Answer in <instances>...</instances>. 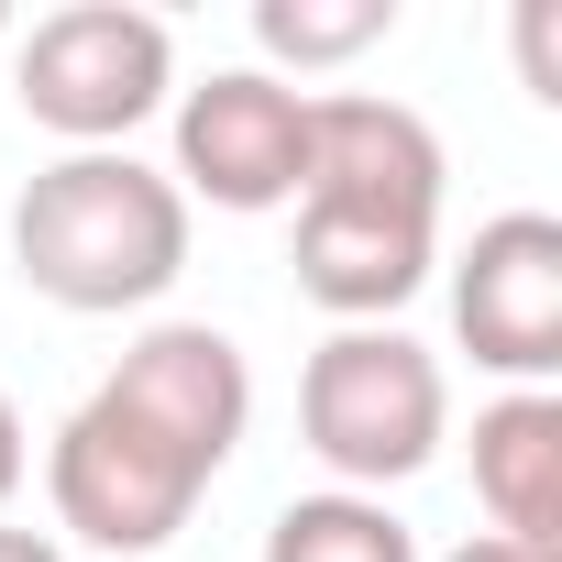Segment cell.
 <instances>
[{
    "label": "cell",
    "mask_w": 562,
    "mask_h": 562,
    "mask_svg": "<svg viewBox=\"0 0 562 562\" xmlns=\"http://www.w3.org/2000/svg\"><path fill=\"white\" fill-rule=\"evenodd\" d=\"M12 265H23L34 299H56L78 321L155 310L188 276V199L133 144L122 155H56L12 199Z\"/></svg>",
    "instance_id": "1"
},
{
    "label": "cell",
    "mask_w": 562,
    "mask_h": 562,
    "mask_svg": "<svg viewBox=\"0 0 562 562\" xmlns=\"http://www.w3.org/2000/svg\"><path fill=\"white\" fill-rule=\"evenodd\" d=\"M452 430V386H441V353L408 342L397 321H364V331H331L299 375V441L331 463V485L353 496H386L408 485Z\"/></svg>",
    "instance_id": "2"
},
{
    "label": "cell",
    "mask_w": 562,
    "mask_h": 562,
    "mask_svg": "<svg viewBox=\"0 0 562 562\" xmlns=\"http://www.w3.org/2000/svg\"><path fill=\"white\" fill-rule=\"evenodd\" d=\"M12 100L67 155H122L133 122H155L177 100V34L155 12H133V0H67V12H45L23 34Z\"/></svg>",
    "instance_id": "3"
},
{
    "label": "cell",
    "mask_w": 562,
    "mask_h": 562,
    "mask_svg": "<svg viewBox=\"0 0 562 562\" xmlns=\"http://www.w3.org/2000/svg\"><path fill=\"white\" fill-rule=\"evenodd\" d=\"M45 496H56V529L67 540H89L111 562H144V551H166L188 529V507L210 496V474L188 452H166L122 397L89 386L67 408V430L45 441Z\"/></svg>",
    "instance_id": "4"
},
{
    "label": "cell",
    "mask_w": 562,
    "mask_h": 562,
    "mask_svg": "<svg viewBox=\"0 0 562 562\" xmlns=\"http://www.w3.org/2000/svg\"><path fill=\"white\" fill-rule=\"evenodd\" d=\"M299 166H310V89L265 78V67H221V78L177 89V199L288 210Z\"/></svg>",
    "instance_id": "5"
},
{
    "label": "cell",
    "mask_w": 562,
    "mask_h": 562,
    "mask_svg": "<svg viewBox=\"0 0 562 562\" xmlns=\"http://www.w3.org/2000/svg\"><path fill=\"white\" fill-rule=\"evenodd\" d=\"M452 342L507 375V386H551L562 375V221L551 210H496L463 265H452Z\"/></svg>",
    "instance_id": "6"
},
{
    "label": "cell",
    "mask_w": 562,
    "mask_h": 562,
    "mask_svg": "<svg viewBox=\"0 0 562 562\" xmlns=\"http://www.w3.org/2000/svg\"><path fill=\"white\" fill-rule=\"evenodd\" d=\"M100 397H122V408H133L166 452H188L199 474H221V463L243 452V430H254V364H243V342L210 331V321H155V331H133L122 364L100 375Z\"/></svg>",
    "instance_id": "7"
},
{
    "label": "cell",
    "mask_w": 562,
    "mask_h": 562,
    "mask_svg": "<svg viewBox=\"0 0 562 562\" xmlns=\"http://www.w3.org/2000/svg\"><path fill=\"white\" fill-rule=\"evenodd\" d=\"M441 133L408 111V100H375V89H321L310 100V166H299V199H342V210H419L441 221Z\"/></svg>",
    "instance_id": "8"
},
{
    "label": "cell",
    "mask_w": 562,
    "mask_h": 562,
    "mask_svg": "<svg viewBox=\"0 0 562 562\" xmlns=\"http://www.w3.org/2000/svg\"><path fill=\"white\" fill-rule=\"evenodd\" d=\"M299 299L331 310L342 331L364 321H397L419 288H430V265H441V221L419 210H342V199H299Z\"/></svg>",
    "instance_id": "9"
},
{
    "label": "cell",
    "mask_w": 562,
    "mask_h": 562,
    "mask_svg": "<svg viewBox=\"0 0 562 562\" xmlns=\"http://www.w3.org/2000/svg\"><path fill=\"white\" fill-rule=\"evenodd\" d=\"M474 507L496 518V540L562 551V397L551 386H507L496 408H474Z\"/></svg>",
    "instance_id": "10"
},
{
    "label": "cell",
    "mask_w": 562,
    "mask_h": 562,
    "mask_svg": "<svg viewBox=\"0 0 562 562\" xmlns=\"http://www.w3.org/2000/svg\"><path fill=\"white\" fill-rule=\"evenodd\" d=\"M265 562H419V529L386 496L321 485V496H288L265 518Z\"/></svg>",
    "instance_id": "11"
},
{
    "label": "cell",
    "mask_w": 562,
    "mask_h": 562,
    "mask_svg": "<svg viewBox=\"0 0 562 562\" xmlns=\"http://www.w3.org/2000/svg\"><path fill=\"white\" fill-rule=\"evenodd\" d=\"M397 34V0H254V45L276 67H353Z\"/></svg>",
    "instance_id": "12"
},
{
    "label": "cell",
    "mask_w": 562,
    "mask_h": 562,
    "mask_svg": "<svg viewBox=\"0 0 562 562\" xmlns=\"http://www.w3.org/2000/svg\"><path fill=\"white\" fill-rule=\"evenodd\" d=\"M562 23H551V0H529L518 12V67H529V100H562V45H551Z\"/></svg>",
    "instance_id": "13"
},
{
    "label": "cell",
    "mask_w": 562,
    "mask_h": 562,
    "mask_svg": "<svg viewBox=\"0 0 562 562\" xmlns=\"http://www.w3.org/2000/svg\"><path fill=\"white\" fill-rule=\"evenodd\" d=\"M23 474H34V430H23V408H12V386H0V507L23 496Z\"/></svg>",
    "instance_id": "14"
},
{
    "label": "cell",
    "mask_w": 562,
    "mask_h": 562,
    "mask_svg": "<svg viewBox=\"0 0 562 562\" xmlns=\"http://www.w3.org/2000/svg\"><path fill=\"white\" fill-rule=\"evenodd\" d=\"M0 562H67V540H56V529H12V518H0Z\"/></svg>",
    "instance_id": "15"
},
{
    "label": "cell",
    "mask_w": 562,
    "mask_h": 562,
    "mask_svg": "<svg viewBox=\"0 0 562 562\" xmlns=\"http://www.w3.org/2000/svg\"><path fill=\"white\" fill-rule=\"evenodd\" d=\"M441 562H551V551H518V540H496V529H474L463 551H441Z\"/></svg>",
    "instance_id": "16"
},
{
    "label": "cell",
    "mask_w": 562,
    "mask_h": 562,
    "mask_svg": "<svg viewBox=\"0 0 562 562\" xmlns=\"http://www.w3.org/2000/svg\"><path fill=\"white\" fill-rule=\"evenodd\" d=\"M0 34H12V12H0Z\"/></svg>",
    "instance_id": "17"
}]
</instances>
